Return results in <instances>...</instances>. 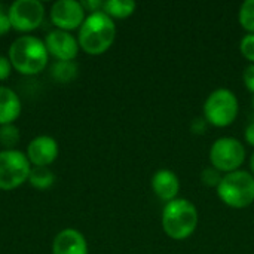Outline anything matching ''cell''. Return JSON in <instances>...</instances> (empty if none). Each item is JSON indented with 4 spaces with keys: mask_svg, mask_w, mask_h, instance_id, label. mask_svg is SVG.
I'll return each mask as SVG.
<instances>
[{
    "mask_svg": "<svg viewBox=\"0 0 254 254\" xmlns=\"http://www.w3.org/2000/svg\"><path fill=\"white\" fill-rule=\"evenodd\" d=\"M116 39V24L103 10L88 13L79 28L77 42L83 52L101 55L109 51Z\"/></svg>",
    "mask_w": 254,
    "mask_h": 254,
    "instance_id": "cell-2",
    "label": "cell"
},
{
    "mask_svg": "<svg viewBox=\"0 0 254 254\" xmlns=\"http://www.w3.org/2000/svg\"><path fill=\"white\" fill-rule=\"evenodd\" d=\"M205 124H207V121H205L204 118H196V119H193V121H192V131L196 132V134H202L204 129H205Z\"/></svg>",
    "mask_w": 254,
    "mask_h": 254,
    "instance_id": "cell-26",
    "label": "cell"
},
{
    "mask_svg": "<svg viewBox=\"0 0 254 254\" xmlns=\"http://www.w3.org/2000/svg\"><path fill=\"white\" fill-rule=\"evenodd\" d=\"M243 79H244V83H246L247 89L254 94V64H250V65L246 68Z\"/></svg>",
    "mask_w": 254,
    "mask_h": 254,
    "instance_id": "cell-23",
    "label": "cell"
},
{
    "mask_svg": "<svg viewBox=\"0 0 254 254\" xmlns=\"http://www.w3.org/2000/svg\"><path fill=\"white\" fill-rule=\"evenodd\" d=\"M217 195L228 207L246 208L254 202V176L249 171L237 170L222 177Z\"/></svg>",
    "mask_w": 254,
    "mask_h": 254,
    "instance_id": "cell-4",
    "label": "cell"
},
{
    "mask_svg": "<svg viewBox=\"0 0 254 254\" xmlns=\"http://www.w3.org/2000/svg\"><path fill=\"white\" fill-rule=\"evenodd\" d=\"M28 183L37 190H46L55 183V174L48 167H33Z\"/></svg>",
    "mask_w": 254,
    "mask_h": 254,
    "instance_id": "cell-16",
    "label": "cell"
},
{
    "mask_svg": "<svg viewBox=\"0 0 254 254\" xmlns=\"http://www.w3.org/2000/svg\"><path fill=\"white\" fill-rule=\"evenodd\" d=\"M31 164L18 149L0 150V190H13L28 182Z\"/></svg>",
    "mask_w": 254,
    "mask_h": 254,
    "instance_id": "cell-6",
    "label": "cell"
},
{
    "mask_svg": "<svg viewBox=\"0 0 254 254\" xmlns=\"http://www.w3.org/2000/svg\"><path fill=\"white\" fill-rule=\"evenodd\" d=\"M12 68L22 76H34L42 73L49 61V52L43 40L36 36L16 37L7 51Z\"/></svg>",
    "mask_w": 254,
    "mask_h": 254,
    "instance_id": "cell-1",
    "label": "cell"
},
{
    "mask_svg": "<svg viewBox=\"0 0 254 254\" xmlns=\"http://www.w3.org/2000/svg\"><path fill=\"white\" fill-rule=\"evenodd\" d=\"M12 71V64L7 57L0 55V80H6L10 76Z\"/></svg>",
    "mask_w": 254,
    "mask_h": 254,
    "instance_id": "cell-22",
    "label": "cell"
},
{
    "mask_svg": "<svg viewBox=\"0 0 254 254\" xmlns=\"http://www.w3.org/2000/svg\"><path fill=\"white\" fill-rule=\"evenodd\" d=\"M80 3H82L85 12L88 10L89 13L103 10V4H104V1H101V0H83V1H80Z\"/></svg>",
    "mask_w": 254,
    "mask_h": 254,
    "instance_id": "cell-24",
    "label": "cell"
},
{
    "mask_svg": "<svg viewBox=\"0 0 254 254\" xmlns=\"http://www.w3.org/2000/svg\"><path fill=\"white\" fill-rule=\"evenodd\" d=\"M201 180L205 186H210V188H217L220 180H222V176H220V171L216 170L214 167H207L202 170L201 173Z\"/></svg>",
    "mask_w": 254,
    "mask_h": 254,
    "instance_id": "cell-20",
    "label": "cell"
},
{
    "mask_svg": "<svg viewBox=\"0 0 254 254\" xmlns=\"http://www.w3.org/2000/svg\"><path fill=\"white\" fill-rule=\"evenodd\" d=\"M19 138H21V134H19V129L15 127V124L0 127V144L3 146V150L15 149V146L19 143Z\"/></svg>",
    "mask_w": 254,
    "mask_h": 254,
    "instance_id": "cell-18",
    "label": "cell"
},
{
    "mask_svg": "<svg viewBox=\"0 0 254 254\" xmlns=\"http://www.w3.org/2000/svg\"><path fill=\"white\" fill-rule=\"evenodd\" d=\"M253 107H254V97H253Z\"/></svg>",
    "mask_w": 254,
    "mask_h": 254,
    "instance_id": "cell-29",
    "label": "cell"
},
{
    "mask_svg": "<svg viewBox=\"0 0 254 254\" xmlns=\"http://www.w3.org/2000/svg\"><path fill=\"white\" fill-rule=\"evenodd\" d=\"M52 77L60 83H68L77 76V64L74 61H55L51 68Z\"/></svg>",
    "mask_w": 254,
    "mask_h": 254,
    "instance_id": "cell-17",
    "label": "cell"
},
{
    "mask_svg": "<svg viewBox=\"0 0 254 254\" xmlns=\"http://www.w3.org/2000/svg\"><path fill=\"white\" fill-rule=\"evenodd\" d=\"M198 226V210L186 198H176L165 204L162 210L164 232L176 240L183 241L189 238Z\"/></svg>",
    "mask_w": 254,
    "mask_h": 254,
    "instance_id": "cell-3",
    "label": "cell"
},
{
    "mask_svg": "<svg viewBox=\"0 0 254 254\" xmlns=\"http://www.w3.org/2000/svg\"><path fill=\"white\" fill-rule=\"evenodd\" d=\"M240 112L237 95L228 88L214 89L204 103V119L219 128L234 124Z\"/></svg>",
    "mask_w": 254,
    "mask_h": 254,
    "instance_id": "cell-5",
    "label": "cell"
},
{
    "mask_svg": "<svg viewBox=\"0 0 254 254\" xmlns=\"http://www.w3.org/2000/svg\"><path fill=\"white\" fill-rule=\"evenodd\" d=\"M60 147L54 137L37 135L27 146V158L31 167H49L58 158Z\"/></svg>",
    "mask_w": 254,
    "mask_h": 254,
    "instance_id": "cell-11",
    "label": "cell"
},
{
    "mask_svg": "<svg viewBox=\"0 0 254 254\" xmlns=\"http://www.w3.org/2000/svg\"><path fill=\"white\" fill-rule=\"evenodd\" d=\"M246 159V149L243 143L235 137H220L210 149L211 167L220 173H232L240 170Z\"/></svg>",
    "mask_w": 254,
    "mask_h": 254,
    "instance_id": "cell-7",
    "label": "cell"
},
{
    "mask_svg": "<svg viewBox=\"0 0 254 254\" xmlns=\"http://www.w3.org/2000/svg\"><path fill=\"white\" fill-rule=\"evenodd\" d=\"M240 49L241 54L246 60H249L252 64H254V34L253 33H247L240 43Z\"/></svg>",
    "mask_w": 254,
    "mask_h": 254,
    "instance_id": "cell-21",
    "label": "cell"
},
{
    "mask_svg": "<svg viewBox=\"0 0 254 254\" xmlns=\"http://www.w3.org/2000/svg\"><path fill=\"white\" fill-rule=\"evenodd\" d=\"M137 4L132 0H107L103 4V12L107 13L112 19H124L134 13Z\"/></svg>",
    "mask_w": 254,
    "mask_h": 254,
    "instance_id": "cell-15",
    "label": "cell"
},
{
    "mask_svg": "<svg viewBox=\"0 0 254 254\" xmlns=\"http://www.w3.org/2000/svg\"><path fill=\"white\" fill-rule=\"evenodd\" d=\"M10 28H12V25H10L7 12H4V9H3V10H0V37L6 36Z\"/></svg>",
    "mask_w": 254,
    "mask_h": 254,
    "instance_id": "cell-25",
    "label": "cell"
},
{
    "mask_svg": "<svg viewBox=\"0 0 254 254\" xmlns=\"http://www.w3.org/2000/svg\"><path fill=\"white\" fill-rule=\"evenodd\" d=\"M250 168H252V173H253L254 176V153L252 155V158H250Z\"/></svg>",
    "mask_w": 254,
    "mask_h": 254,
    "instance_id": "cell-28",
    "label": "cell"
},
{
    "mask_svg": "<svg viewBox=\"0 0 254 254\" xmlns=\"http://www.w3.org/2000/svg\"><path fill=\"white\" fill-rule=\"evenodd\" d=\"M21 112L22 103L19 95L9 86L0 85V127L15 124Z\"/></svg>",
    "mask_w": 254,
    "mask_h": 254,
    "instance_id": "cell-14",
    "label": "cell"
},
{
    "mask_svg": "<svg viewBox=\"0 0 254 254\" xmlns=\"http://www.w3.org/2000/svg\"><path fill=\"white\" fill-rule=\"evenodd\" d=\"M45 13V4L40 0H15L7 9L10 25L19 33L39 28L43 24Z\"/></svg>",
    "mask_w": 254,
    "mask_h": 254,
    "instance_id": "cell-8",
    "label": "cell"
},
{
    "mask_svg": "<svg viewBox=\"0 0 254 254\" xmlns=\"http://www.w3.org/2000/svg\"><path fill=\"white\" fill-rule=\"evenodd\" d=\"M45 45L49 55L55 57L57 61H73L80 49L77 37L63 30L49 31L45 39Z\"/></svg>",
    "mask_w": 254,
    "mask_h": 254,
    "instance_id": "cell-10",
    "label": "cell"
},
{
    "mask_svg": "<svg viewBox=\"0 0 254 254\" xmlns=\"http://www.w3.org/2000/svg\"><path fill=\"white\" fill-rule=\"evenodd\" d=\"M238 19L243 28H246L249 33L254 34V0H246L241 4Z\"/></svg>",
    "mask_w": 254,
    "mask_h": 254,
    "instance_id": "cell-19",
    "label": "cell"
},
{
    "mask_svg": "<svg viewBox=\"0 0 254 254\" xmlns=\"http://www.w3.org/2000/svg\"><path fill=\"white\" fill-rule=\"evenodd\" d=\"M52 254H88V243L82 232L67 228L55 235Z\"/></svg>",
    "mask_w": 254,
    "mask_h": 254,
    "instance_id": "cell-12",
    "label": "cell"
},
{
    "mask_svg": "<svg viewBox=\"0 0 254 254\" xmlns=\"http://www.w3.org/2000/svg\"><path fill=\"white\" fill-rule=\"evenodd\" d=\"M49 18L57 30L70 33L80 28L86 18V13L82 3L77 0H58L51 6Z\"/></svg>",
    "mask_w": 254,
    "mask_h": 254,
    "instance_id": "cell-9",
    "label": "cell"
},
{
    "mask_svg": "<svg viewBox=\"0 0 254 254\" xmlns=\"http://www.w3.org/2000/svg\"><path fill=\"white\" fill-rule=\"evenodd\" d=\"M152 189L155 195L162 201H173L177 198L180 190V180L177 174L171 170H158L152 177Z\"/></svg>",
    "mask_w": 254,
    "mask_h": 254,
    "instance_id": "cell-13",
    "label": "cell"
},
{
    "mask_svg": "<svg viewBox=\"0 0 254 254\" xmlns=\"http://www.w3.org/2000/svg\"><path fill=\"white\" fill-rule=\"evenodd\" d=\"M246 141L250 144V146H254V121L250 122L246 128Z\"/></svg>",
    "mask_w": 254,
    "mask_h": 254,
    "instance_id": "cell-27",
    "label": "cell"
}]
</instances>
